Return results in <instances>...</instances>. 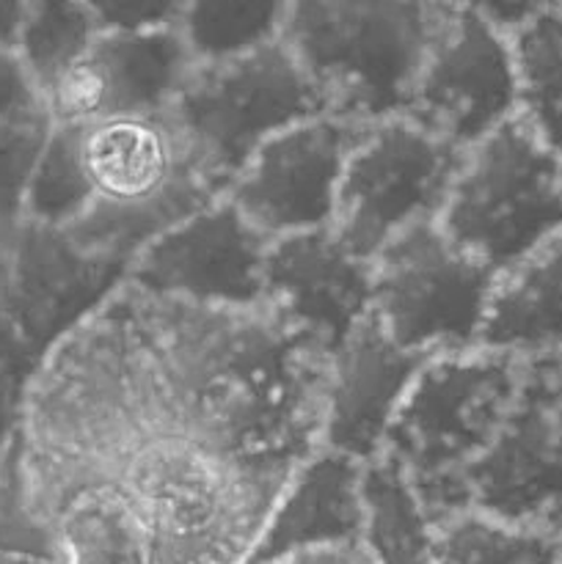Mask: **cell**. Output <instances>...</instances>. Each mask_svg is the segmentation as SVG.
I'll use <instances>...</instances> for the list:
<instances>
[{"instance_id": "obj_17", "label": "cell", "mask_w": 562, "mask_h": 564, "mask_svg": "<svg viewBox=\"0 0 562 564\" xmlns=\"http://www.w3.org/2000/svg\"><path fill=\"white\" fill-rule=\"evenodd\" d=\"M364 463L320 446L275 501L246 564H273L306 549L361 543Z\"/></svg>"}, {"instance_id": "obj_12", "label": "cell", "mask_w": 562, "mask_h": 564, "mask_svg": "<svg viewBox=\"0 0 562 564\" xmlns=\"http://www.w3.org/2000/svg\"><path fill=\"white\" fill-rule=\"evenodd\" d=\"M270 237L242 218L226 196L154 237L127 279L138 286L209 306L264 301L262 268Z\"/></svg>"}, {"instance_id": "obj_18", "label": "cell", "mask_w": 562, "mask_h": 564, "mask_svg": "<svg viewBox=\"0 0 562 564\" xmlns=\"http://www.w3.org/2000/svg\"><path fill=\"white\" fill-rule=\"evenodd\" d=\"M477 347L512 356L562 352V235L496 279Z\"/></svg>"}, {"instance_id": "obj_31", "label": "cell", "mask_w": 562, "mask_h": 564, "mask_svg": "<svg viewBox=\"0 0 562 564\" xmlns=\"http://www.w3.org/2000/svg\"><path fill=\"white\" fill-rule=\"evenodd\" d=\"M22 224V220H20ZM20 224L0 218V314L6 312L11 292V273H14V253H17V235Z\"/></svg>"}, {"instance_id": "obj_3", "label": "cell", "mask_w": 562, "mask_h": 564, "mask_svg": "<svg viewBox=\"0 0 562 564\" xmlns=\"http://www.w3.org/2000/svg\"><path fill=\"white\" fill-rule=\"evenodd\" d=\"M457 9V0H292L281 42L325 94L328 113L372 124L406 116Z\"/></svg>"}, {"instance_id": "obj_15", "label": "cell", "mask_w": 562, "mask_h": 564, "mask_svg": "<svg viewBox=\"0 0 562 564\" xmlns=\"http://www.w3.org/2000/svg\"><path fill=\"white\" fill-rule=\"evenodd\" d=\"M262 284L264 301L328 352L372 308V262L356 257L331 226L270 240Z\"/></svg>"}, {"instance_id": "obj_22", "label": "cell", "mask_w": 562, "mask_h": 564, "mask_svg": "<svg viewBox=\"0 0 562 564\" xmlns=\"http://www.w3.org/2000/svg\"><path fill=\"white\" fill-rule=\"evenodd\" d=\"M53 534L64 564H149L141 523L114 496L75 499L55 518Z\"/></svg>"}, {"instance_id": "obj_34", "label": "cell", "mask_w": 562, "mask_h": 564, "mask_svg": "<svg viewBox=\"0 0 562 564\" xmlns=\"http://www.w3.org/2000/svg\"><path fill=\"white\" fill-rule=\"evenodd\" d=\"M560 6H562V0H560Z\"/></svg>"}, {"instance_id": "obj_32", "label": "cell", "mask_w": 562, "mask_h": 564, "mask_svg": "<svg viewBox=\"0 0 562 564\" xmlns=\"http://www.w3.org/2000/svg\"><path fill=\"white\" fill-rule=\"evenodd\" d=\"M22 17H25V0H0V47H17Z\"/></svg>"}, {"instance_id": "obj_16", "label": "cell", "mask_w": 562, "mask_h": 564, "mask_svg": "<svg viewBox=\"0 0 562 564\" xmlns=\"http://www.w3.org/2000/svg\"><path fill=\"white\" fill-rule=\"evenodd\" d=\"M428 358L391 341L369 312L331 352L320 446L358 463L378 457L391 419Z\"/></svg>"}, {"instance_id": "obj_33", "label": "cell", "mask_w": 562, "mask_h": 564, "mask_svg": "<svg viewBox=\"0 0 562 564\" xmlns=\"http://www.w3.org/2000/svg\"><path fill=\"white\" fill-rule=\"evenodd\" d=\"M0 564H64L58 560H47V556H33V554H9L0 551Z\"/></svg>"}, {"instance_id": "obj_11", "label": "cell", "mask_w": 562, "mask_h": 564, "mask_svg": "<svg viewBox=\"0 0 562 564\" xmlns=\"http://www.w3.org/2000/svg\"><path fill=\"white\" fill-rule=\"evenodd\" d=\"M406 116L457 149L518 116L510 33L461 6L424 61Z\"/></svg>"}, {"instance_id": "obj_1", "label": "cell", "mask_w": 562, "mask_h": 564, "mask_svg": "<svg viewBox=\"0 0 562 564\" xmlns=\"http://www.w3.org/2000/svg\"><path fill=\"white\" fill-rule=\"evenodd\" d=\"M328 361L268 301L209 306L127 279L28 386L11 438L28 512L53 534L72 501L105 494L138 518L149 564H246L320 449Z\"/></svg>"}, {"instance_id": "obj_4", "label": "cell", "mask_w": 562, "mask_h": 564, "mask_svg": "<svg viewBox=\"0 0 562 564\" xmlns=\"http://www.w3.org/2000/svg\"><path fill=\"white\" fill-rule=\"evenodd\" d=\"M521 364L488 347L435 352L402 397L380 455L400 468L433 527L466 512L461 477L494 438Z\"/></svg>"}, {"instance_id": "obj_10", "label": "cell", "mask_w": 562, "mask_h": 564, "mask_svg": "<svg viewBox=\"0 0 562 564\" xmlns=\"http://www.w3.org/2000/svg\"><path fill=\"white\" fill-rule=\"evenodd\" d=\"M364 130L336 113L298 121L251 154L224 196L270 240L331 226L347 158Z\"/></svg>"}, {"instance_id": "obj_19", "label": "cell", "mask_w": 562, "mask_h": 564, "mask_svg": "<svg viewBox=\"0 0 562 564\" xmlns=\"http://www.w3.org/2000/svg\"><path fill=\"white\" fill-rule=\"evenodd\" d=\"M361 543L372 564H435V527L389 457L364 463Z\"/></svg>"}, {"instance_id": "obj_14", "label": "cell", "mask_w": 562, "mask_h": 564, "mask_svg": "<svg viewBox=\"0 0 562 564\" xmlns=\"http://www.w3.org/2000/svg\"><path fill=\"white\" fill-rule=\"evenodd\" d=\"M130 275V264L83 251L61 226L22 220L6 317L39 358L97 312Z\"/></svg>"}, {"instance_id": "obj_9", "label": "cell", "mask_w": 562, "mask_h": 564, "mask_svg": "<svg viewBox=\"0 0 562 564\" xmlns=\"http://www.w3.org/2000/svg\"><path fill=\"white\" fill-rule=\"evenodd\" d=\"M466 149L408 116L367 124L342 174L331 229L356 257L375 253L408 226L435 220Z\"/></svg>"}, {"instance_id": "obj_24", "label": "cell", "mask_w": 562, "mask_h": 564, "mask_svg": "<svg viewBox=\"0 0 562 564\" xmlns=\"http://www.w3.org/2000/svg\"><path fill=\"white\" fill-rule=\"evenodd\" d=\"M97 33V22L83 0H25L14 53L39 94H44L72 61L91 47Z\"/></svg>"}, {"instance_id": "obj_2", "label": "cell", "mask_w": 562, "mask_h": 564, "mask_svg": "<svg viewBox=\"0 0 562 564\" xmlns=\"http://www.w3.org/2000/svg\"><path fill=\"white\" fill-rule=\"evenodd\" d=\"M83 209L61 226L83 251L130 264L158 235L218 198L169 110L69 124Z\"/></svg>"}, {"instance_id": "obj_6", "label": "cell", "mask_w": 562, "mask_h": 564, "mask_svg": "<svg viewBox=\"0 0 562 564\" xmlns=\"http://www.w3.org/2000/svg\"><path fill=\"white\" fill-rule=\"evenodd\" d=\"M193 163L218 196L268 138L328 113L325 94L284 42L193 64L169 108Z\"/></svg>"}, {"instance_id": "obj_26", "label": "cell", "mask_w": 562, "mask_h": 564, "mask_svg": "<svg viewBox=\"0 0 562 564\" xmlns=\"http://www.w3.org/2000/svg\"><path fill=\"white\" fill-rule=\"evenodd\" d=\"M42 358L22 339L17 325L0 314V449L9 444L20 430L22 405H25L28 386L36 375Z\"/></svg>"}, {"instance_id": "obj_13", "label": "cell", "mask_w": 562, "mask_h": 564, "mask_svg": "<svg viewBox=\"0 0 562 564\" xmlns=\"http://www.w3.org/2000/svg\"><path fill=\"white\" fill-rule=\"evenodd\" d=\"M196 61L176 28L99 31L42 94L55 124L169 110Z\"/></svg>"}, {"instance_id": "obj_5", "label": "cell", "mask_w": 562, "mask_h": 564, "mask_svg": "<svg viewBox=\"0 0 562 564\" xmlns=\"http://www.w3.org/2000/svg\"><path fill=\"white\" fill-rule=\"evenodd\" d=\"M435 224L496 275L562 235V160L518 116L463 152Z\"/></svg>"}, {"instance_id": "obj_8", "label": "cell", "mask_w": 562, "mask_h": 564, "mask_svg": "<svg viewBox=\"0 0 562 564\" xmlns=\"http://www.w3.org/2000/svg\"><path fill=\"white\" fill-rule=\"evenodd\" d=\"M499 275L446 240L435 220L408 226L372 257V308L406 350L477 347Z\"/></svg>"}, {"instance_id": "obj_7", "label": "cell", "mask_w": 562, "mask_h": 564, "mask_svg": "<svg viewBox=\"0 0 562 564\" xmlns=\"http://www.w3.org/2000/svg\"><path fill=\"white\" fill-rule=\"evenodd\" d=\"M463 510L562 534V352L523 356L512 400L461 477Z\"/></svg>"}, {"instance_id": "obj_29", "label": "cell", "mask_w": 562, "mask_h": 564, "mask_svg": "<svg viewBox=\"0 0 562 564\" xmlns=\"http://www.w3.org/2000/svg\"><path fill=\"white\" fill-rule=\"evenodd\" d=\"M457 3L477 11L479 17H485L499 31L512 33L523 22L532 20L534 14H540L549 6H556L560 0H457Z\"/></svg>"}, {"instance_id": "obj_21", "label": "cell", "mask_w": 562, "mask_h": 564, "mask_svg": "<svg viewBox=\"0 0 562 564\" xmlns=\"http://www.w3.org/2000/svg\"><path fill=\"white\" fill-rule=\"evenodd\" d=\"M292 0H180L176 33L196 64H215L279 42Z\"/></svg>"}, {"instance_id": "obj_30", "label": "cell", "mask_w": 562, "mask_h": 564, "mask_svg": "<svg viewBox=\"0 0 562 564\" xmlns=\"http://www.w3.org/2000/svg\"><path fill=\"white\" fill-rule=\"evenodd\" d=\"M273 564H372L364 543H336L320 545V549L298 551Z\"/></svg>"}, {"instance_id": "obj_23", "label": "cell", "mask_w": 562, "mask_h": 564, "mask_svg": "<svg viewBox=\"0 0 562 564\" xmlns=\"http://www.w3.org/2000/svg\"><path fill=\"white\" fill-rule=\"evenodd\" d=\"M435 564H562V534L463 512L435 527Z\"/></svg>"}, {"instance_id": "obj_28", "label": "cell", "mask_w": 562, "mask_h": 564, "mask_svg": "<svg viewBox=\"0 0 562 564\" xmlns=\"http://www.w3.org/2000/svg\"><path fill=\"white\" fill-rule=\"evenodd\" d=\"M39 99H42V94H39L33 77L28 75L20 55L14 50L0 47V124L25 110L28 105L39 102Z\"/></svg>"}, {"instance_id": "obj_27", "label": "cell", "mask_w": 562, "mask_h": 564, "mask_svg": "<svg viewBox=\"0 0 562 564\" xmlns=\"http://www.w3.org/2000/svg\"><path fill=\"white\" fill-rule=\"evenodd\" d=\"M99 31H160L174 28L180 0H83Z\"/></svg>"}, {"instance_id": "obj_25", "label": "cell", "mask_w": 562, "mask_h": 564, "mask_svg": "<svg viewBox=\"0 0 562 564\" xmlns=\"http://www.w3.org/2000/svg\"><path fill=\"white\" fill-rule=\"evenodd\" d=\"M50 132H53V116L44 99L28 105L25 110L0 124V218L3 220L20 224L25 218L28 187L36 174Z\"/></svg>"}, {"instance_id": "obj_20", "label": "cell", "mask_w": 562, "mask_h": 564, "mask_svg": "<svg viewBox=\"0 0 562 564\" xmlns=\"http://www.w3.org/2000/svg\"><path fill=\"white\" fill-rule=\"evenodd\" d=\"M518 119L562 160V6H549L510 33Z\"/></svg>"}]
</instances>
